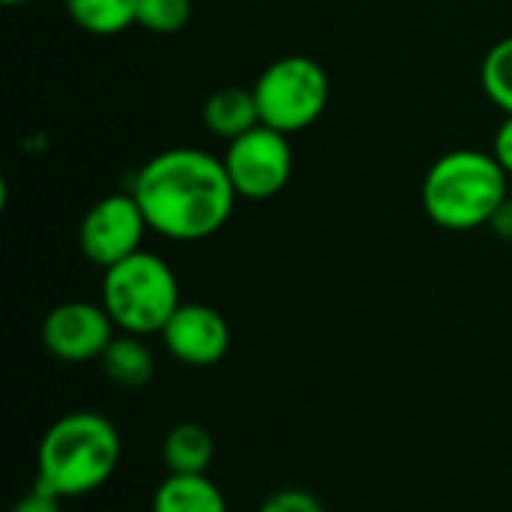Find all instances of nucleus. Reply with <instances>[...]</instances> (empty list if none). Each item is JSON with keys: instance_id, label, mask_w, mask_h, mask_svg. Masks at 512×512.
Wrapping results in <instances>:
<instances>
[{"instance_id": "1", "label": "nucleus", "mask_w": 512, "mask_h": 512, "mask_svg": "<svg viewBox=\"0 0 512 512\" xmlns=\"http://www.w3.org/2000/svg\"><path fill=\"white\" fill-rule=\"evenodd\" d=\"M153 234L198 243L225 228L240 201L222 156L201 147H168L150 156L129 189Z\"/></svg>"}, {"instance_id": "2", "label": "nucleus", "mask_w": 512, "mask_h": 512, "mask_svg": "<svg viewBox=\"0 0 512 512\" xmlns=\"http://www.w3.org/2000/svg\"><path fill=\"white\" fill-rule=\"evenodd\" d=\"M123 456L117 426L96 411H72L48 426L36 450V486L57 498L102 489Z\"/></svg>"}, {"instance_id": "3", "label": "nucleus", "mask_w": 512, "mask_h": 512, "mask_svg": "<svg viewBox=\"0 0 512 512\" xmlns=\"http://www.w3.org/2000/svg\"><path fill=\"white\" fill-rule=\"evenodd\" d=\"M507 198L510 174L492 153L477 147H459L435 159L420 189L426 216L444 231L489 228Z\"/></svg>"}, {"instance_id": "4", "label": "nucleus", "mask_w": 512, "mask_h": 512, "mask_svg": "<svg viewBox=\"0 0 512 512\" xmlns=\"http://www.w3.org/2000/svg\"><path fill=\"white\" fill-rule=\"evenodd\" d=\"M102 306L120 333L153 336L180 309V282L165 258L141 249L105 270Z\"/></svg>"}, {"instance_id": "5", "label": "nucleus", "mask_w": 512, "mask_h": 512, "mask_svg": "<svg viewBox=\"0 0 512 512\" xmlns=\"http://www.w3.org/2000/svg\"><path fill=\"white\" fill-rule=\"evenodd\" d=\"M261 123L285 135H297L321 120L330 102V75L327 69L306 57L288 54L264 66L252 84Z\"/></svg>"}, {"instance_id": "6", "label": "nucleus", "mask_w": 512, "mask_h": 512, "mask_svg": "<svg viewBox=\"0 0 512 512\" xmlns=\"http://www.w3.org/2000/svg\"><path fill=\"white\" fill-rule=\"evenodd\" d=\"M288 138L291 135L258 123L255 129L228 141L222 162L237 198L270 201L285 192L294 174V150Z\"/></svg>"}, {"instance_id": "7", "label": "nucleus", "mask_w": 512, "mask_h": 512, "mask_svg": "<svg viewBox=\"0 0 512 512\" xmlns=\"http://www.w3.org/2000/svg\"><path fill=\"white\" fill-rule=\"evenodd\" d=\"M147 231H150V225H147L135 195L114 192V195L99 198L84 213L81 228H78V246L90 264L108 270V267L120 264L123 258L141 252Z\"/></svg>"}, {"instance_id": "8", "label": "nucleus", "mask_w": 512, "mask_h": 512, "mask_svg": "<svg viewBox=\"0 0 512 512\" xmlns=\"http://www.w3.org/2000/svg\"><path fill=\"white\" fill-rule=\"evenodd\" d=\"M117 324L102 303L66 300L54 306L42 321V345L51 357L63 363L102 360L114 339Z\"/></svg>"}, {"instance_id": "9", "label": "nucleus", "mask_w": 512, "mask_h": 512, "mask_svg": "<svg viewBox=\"0 0 512 512\" xmlns=\"http://www.w3.org/2000/svg\"><path fill=\"white\" fill-rule=\"evenodd\" d=\"M159 336L171 357L186 366H213L231 348L228 321L207 303H180Z\"/></svg>"}, {"instance_id": "10", "label": "nucleus", "mask_w": 512, "mask_h": 512, "mask_svg": "<svg viewBox=\"0 0 512 512\" xmlns=\"http://www.w3.org/2000/svg\"><path fill=\"white\" fill-rule=\"evenodd\" d=\"M201 117H204L207 132L222 138V141H234L261 123L252 87H219V90H213L204 102Z\"/></svg>"}, {"instance_id": "11", "label": "nucleus", "mask_w": 512, "mask_h": 512, "mask_svg": "<svg viewBox=\"0 0 512 512\" xmlns=\"http://www.w3.org/2000/svg\"><path fill=\"white\" fill-rule=\"evenodd\" d=\"M153 512H228V504L207 474H168L153 495Z\"/></svg>"}, {"instance_id": "12", "label": "nucleus", "mask_w": 512, "mask_h": 512, "mask_svg": "<svg viewBox=\"0 0 512 512\" xmlns=\"http://www.w3.org/2000/svg\"><path fill=\"white\" fill-rule=\"evenodd\" d=\"M162 459L171 474H207L216 459L213 435L201 423H180L165 435Z\"/></svg>"}, {"instance_id": "13", "label": "nucleus", "mask_w": 512, "mask_h": 512, "mask_svg": "<svg viewBox=\"0 0 512 512\" xmlns=\"http://www.w3.org/2000/svg\"><path fill=\"white\" fill-rule=\"evenodd\" d=\"M63 6L90 36H117L138 24V0H63Z\"/></svg>"}, {"instance_id": "14", "label": "nucleus", "mask_w": 512, "mask_h": 512, "mask_svg": "<svg viewBox=\"0 0 512 512\" xmlns=\"http://www.w3.org/2000/svg\"><path fill=\"white\" fill-rule=\"evenodd\" d=\"M102 366H105V375L120 387H144L156 372V363H153L150 348L144 345V336H132V333L111 339L108 351L102 354Z\"/></svg>"}, {"instance_id": "15", "label": "nucleus", "mask_w": 512, "mask_h": 512, "mask_svg": "<svg viewBox=\"0 0 512 512\" xmlns=\"http://www.w3.org/2000/svg\"><path fill=\"white\" fill-rule=\"evenodd\" d=\"M480 84L495 108L504 114H512V33L498 39L480 66Z\"/></svg>"}, {"instance_id": "16", "label": "nucleus", "mask_w": 512, "mask_h": 512, "mask_svg": "<svg viewBox=\"0 0 512 512\" xmlns=\"http://www.w3.org/2000/svg\"><path fill=\"white\" fill-rule=\"evenodd\" d=\"M192 0H138V27L171 36L192 21Z\"/></svg>"}, {"instance_id": "17", "label": "nucleus", "mask_w": 512, "mask_h": 512, "mask_svg": "<svg viewBox=\"0 0 512 512\" xmlns=\"http://www.w3.org/2000/svg\"><path fill=\"white\" fill-rule=\"evenodd\" d=\"M258 512H324L321 501L303 489H282L276 495H270Z\"/></svg>"}, {"instance_id": "18", "label": "nucleus", "mask_w": 512, "mask_h": 512, "mask_svg": "<svg viewBox=\"0 0 512 512\" xmlns=\"http://www.w3.org/2000/svg\"><path fill=\"white\" fill-rule=\"evenodd\" d=\"M498 165L512 177V114H504L501 126L495 129V138H492V150H489Z\"/></svg>"}, {"instance_id": "19", "label": "nucleus", "mask_w": 512, "mask_h": 512, "mask_svg": "<svg viewBox=\"0 0 512 512\" xmlns=\"http://www.w3.org/2000/svg\"><path fill=\"white\" fill-rule=\"evenodd\" d=\"M60 501L63 498H57V495H51L48 489H42V486H36L30 495H24L12 512H60Z\"/></svg>"}, {"instance_id": "20", "label": "nucleus", "mask_w": 512, "mask_h": 512, "mask_svg": "<svg viewBox=\"0 0 512 512\" xmlns=\"http://www.w3.org/2000/svg\"><path fill=\"white\" fill-rule=\"evenodd\" d=\"M489 228L498 234V237H504V240H512V198H507L501 207H498V213L492 216V222H489Z\"/></svg>"}, {"instance_id": "21", "label": "nucleus", "mask_w": 512, "mask_h": 512, "mask_svg": "<svg viewBox=\"0 0 512 512\" xmlns=\"http://www.w3.org/2000/svg\"><path fill=\"white\" fill-rule=\"evenodd\" d=\"M3 6H24V3H30V0H0Z\"/></svg>"}]
</instances>
